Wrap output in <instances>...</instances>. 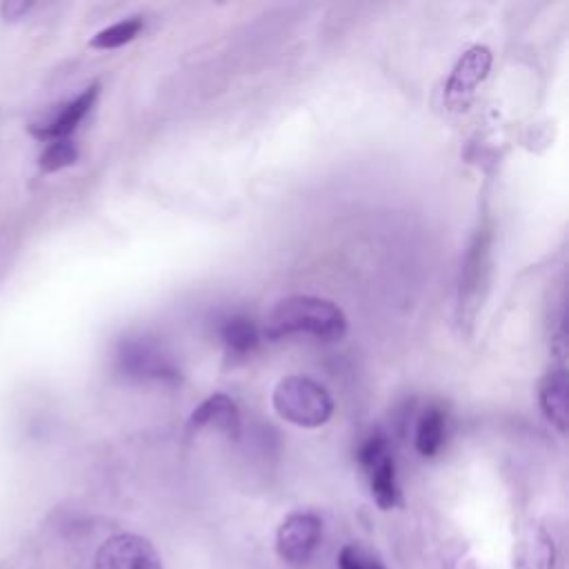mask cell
Here are the masks:
<instances>
[{
	"instance_id": "obj_5",
	"label": "cell",
	"mask_w": 569,
	"mask_h": 569,
	"mask_svg": "<svg viewBox=\"0 0 569 569\" xmlns=\"http://www.w3.org/2000/svg\"><path fill=\"white\" fill-rule=\"evenodd\" d=\"M93 569H162V558L147 538L116 533L98 547Z\"/></svg>"
},
{
	"instance_id": "obj_6",
	"label": "cell",
	"mask_w": 569,
	"mask_h": 569,
	"mask_svg": "<svg viewBox=\"0 0 569 569\" xmlns=\"http://www.w3.org/2000/svg\"><path fill=\"white\" fill-rule=\"evenodd\" d=\"M98 93H100V84L98 82L89 84L80 96L60 104L58 111L51 113L47 120L33 122L29 127L31 136H36L40 140H62V138H67L80 124V120L91 111Z\"/></svg>"
},
{
	"instance_id": "obj_11",
	"label": "cell",
	"mask_w": 569,
	"mask_h": 569,
	"mask_svg": "<svg viewBox=\"0 0 569 569\" xmlns=\"http://www.w3.org/2000/svg\"><path fill=\"white\" fill-rule=\"evenodd\" d=\"M542 413L560 431L567 429V373L562 369L549 371L538 393Z\"/></svg>"
},
{
	"instance_id": "obj_10",
	"label": "cell",
	"mask_w": 569,
	"mask_h": 569,
	"mask_svg": "<svg viewBox=\"0 0 569 569\" xmlns=\"http://www.w3.org/2000/svg\"><path fill=\"white\" fill-rule=\"evenodd\" d=\"M487 258H489V236L482 231L473 238V244H471L465 267H462V280H460V307L462 309L467 307L469 298L473 300L471 305L478 302V284L485 282Z\"/></svg>"
},
{
	"instance_id": "obj_3",
	"label": "cell",
	"mask_w": 569,
	"mask_h": 569,
	"mask_svg": "<svg viewBox=\"0 0 569 569\" xmlns=\"http://www.w3.org/2000/svg\"><path fill=\"white\" fill-rule=\"evenodd\" d=\"M113 362L124 378L162 380V382L180 380V371L171 362V358L156 342L142 336L120 340L113 353Z\"/></svg>"
},
{
	"instance_id": "obj_15",
	"label": "cell",
	"mask_w": 569,
	"mask_h": 569,
	"mask_svg": "<svg viewBox=\"0 0 569 569\" xmlns=\"http://www.w3.org/2000/svg\"><path fill=\"white\" fill-rule=\"evenodd\" d=\"M144 22L142 18L133 16V18H127V20H120L102 31H98L93 38H91V47L93 49H116V47H122L127 42H131L140 31H142Z\"/></svg>"
},
{
	"instance_id": "obj_16",
	"label": "cell",
	"mask_w": 569,
	"mask_h": 569,
	"mask_svg": "<svg viewBox=\"0 0 569 569\" xmlns=\"http://www.w3.org/2000/svg\"><path fill=\"white\" fill-rule=\"evenodd\" d=\"M76 160H78L76 144L69 138H62V140H51L47 144V149L40 153L38 164L44 173H53V171H60V169L73 164Z\"/></svg>"
},
{
	"instance_id": "obj_1",
	"label": "cell",
	"mask_w": 569,
	"mask_h": 569,
	"mask_svg": "<svg viewBox=\"0 0 569 569\" xmlns=\"http://www.w3.org/2000/svg\"><path fill=\"white\" fill-rule=\"evenodd\" d=\"M262 331L269 340L309 336L331 342L345 336L347 318L331 300L318 296H289L269 311Z\"/></svg>"
},
{
	"instance_id": "obj_8",
	"label": "cell",
	"mask_w": 569,
	"mask_h": 569,
	"mask_svg": "<svg viewBox=\"0 0 569 569\" xmlns=\"http://www.w3.org/2000/svg\"><path fill=\"white\" fill-rule=\"evenodd\" d=\"M189 427L193 431L211 427V429L224 431L227 436H236L238 427H240L238 407H236V402L229 396L213 393V396H209L204 402H200L196 407V411L189 418Z\"/></svg>"
},
{
	"instance_id": "obj_13",
	"label": "cell",
	"mask_w": 569,
	"mask_h": 569,
	"mask_svg": "<svg viewBox=\"0 0 569 569\" xmlns=\"http://www.w3.org/2000/svg\"><path fill=\"white\" fill-rule=\"evenodd\" d=\"M220 338L231 356H249L260 340V333L251 318L231 316L220 325Z\"/></svg>"
},
{
	"instance_id": "obj_4",
	"label": "cell",
	"mask_w": 569,
	"mask_h": 569,
	"mask_svg": "<svg viewBox=\"0 0 569 569\" xmlns=\"http://www.w3.org/2000/svg\"><path fill=\"white\" fill-rule=\"evenodd\" d=\"M322 540V520L313 511L289 513L276 531V551L282 562L302 567L311 560Z\"/></svg>"
},
{
	"instance_id": "obj_19",
	"label": "cell",
	"mask_w": 569,
	"mask_h": 569,
	"mask_svg": "<svg viewBox=\"0 0 569 569\" xmlns=\"http://www.w3.org/2000/svg\"><path fill=\"white\" fill-rule=\"evenodd\" d=\"M33 4L31 2H24V0H7V2H2V16L7 18V20H18V18H22L29 9H31Z\"/></svg>"
},
{
	"instance_id": "obj_12",
	"label": "cell",
	"mask_w": 569,
	"mask_h": 569,
	"mask_svg": "<svg viewBox=\"0 0 569 569\" xmlns=\"http://www.w3.org/2000/svg\"><path fill=\"white\" fill-rule=\"evenodd\" d=\"M369 476V489L380 509H391L400 500V489L396 480V465L391 453L373 462L369 469H365Z\"/></svg>"
},
{
	"instance_id": "obj_18",
	"label": "cell",
	"mask_w": 569,
	"mask_h": 569,
	"mask_svg": "<svg viewBox=\"0 0 569 569\" xmlns=\"http://www.w3.org/2000/svg\"><path fill=\"white\" fill-rule=\"evenodd\" d=\"M389 440L385 433H371L358 449V462L362 469H369L373 462H378L380 458L389 456Z\"/></svg>"
},
{
	"instance_id": "obj_17",
	"label": "cell",
	"mask_w": 569,
	"mask_h": 569,
	"mask_svg": "<svg viewBox=\"0 0 569 569\" xmlns=\"http://www.w3.org/2000/svg\"><path fill=\"white\" fill-rule=\"evenodd\" d=\"M338 569H387L373 553L358 545H345L338 553Z\"/></svg>"
},
{
	"instance_id": "obj_7",
	"label": "cell",
	"mask_w": 569,
	"mask_h": 569,
	"mask_svg": "<svg viewBox=\"0 0 569 569\" xmlns=\"http://www.w3.org/2000/svg\"><path fill=\"white\" fill-rule=\"evenodd\" d=\"M491 69V51L485 44L469 47L447 80V93L451 98H467L489 73Z\"/></svg>"
},
{
	"instance_id": "obj_9",
	"label": "cell",
	"mask_w": 569,
	"mask_h": 569,
	"mask_svg": "<svg viewBox=\"0 0 569 569\" xmlns=\"http://www.w3.org/2000/svg\"><path fill=\"white\" fill-rule=\"evenodd\" d=\"M553 567H556L553 538L542 527H533L516 545L513 569H553Z\"/></svg>"
},
{
	"instance_id": "obj_14",
	"label": "cell",
	"mask_w": 569,
	"mask_h": 569,
	"mask_svg": "<svg viewBox=\"0 0 569 569\" xmlns=\"http://www.w3.org/2000/svg\"><path fill=\"white\" fill-rule=\"evenodd\" d=\"M445 440V411L440 407H429L416 422V449L420 456L431 458L440 451Z\"/></svg>"
},
{
	"instance_id": "obj_2",
	"label": "cell",
	"mask_w": 569,
	"mask_h": 569,
	"mask_svg": "<svg viewBox=\"0 0 569 569\" xmlns=\"http://www.w3.org/2000/svg\"><path fill=\"white\" fill-rule=\"evenodd\" d=\"M273 409L282 420L313 429L331 418L333 400L320 382L307 376H287L273 389Z\"/></svg>"
}]
</instances>
